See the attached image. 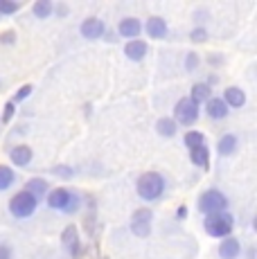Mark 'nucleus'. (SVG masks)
I'll use <instances>...</instances> for the list:
<instances>
[{"mask_svg": "<svg viewBox=\"0 0 257 259\" xmlns=\"http://www.w3.org/2000/svg\"><path fill=\"white\" fill-rule=\"evenodd\" d=\"M207 160H210V153H207L205 147L192 149V162H194L196 167H207Z\"/></svg>", "mask_w": 257, "mask_h": 259, "instance_id": "nucleus-20", "label": "nucleus"}, {"mask_svg": "<svg viewBox=\"0 0 257 259\" xmlns=\"http://www.w3.org/2000/svg\"><path fill=\"white\" fill-rule=\"evenodd\" d=\"M185 214H187V210H185V207H181V210H179V219H183Z\"/></svg>", "mask_w": 257, "mask_h": 259, "instance_id": "nucleus-35", "label": "nucleus"}, {"mask_svg": "<svg viewBox=\"0 0 257 259\" xmlns=\"http://www.w3.org/2000/svg\"><path fill=\"white\" fill-rule=\"evenodd\" d=\"M70 250H72V257H81V243H75V246H70Z\"/></svg>", "mask_w": 257, "mask_h": 259, "instance_id": "nucleus-32", "label": "nucleus"}, {"mask_svg": "<svg viewBox=\"0 0 257 259\" xmlns=\"http://www.w3.org/2000/svg\"><path fill=\"white\" fill-rule=\"evenodd\" d=\"M174 115H176V122H181V124H194L196 117H199V108H196V104L190 97H185L176 104Z\"/></svg>", "mask_w": 257, "mask_h": 259, "instance_id": "nucleus-6", "label": "nucleus"}, {"mask_svg": "<svg viewBox=\"0 0 257 259\" xmlns=\"http://www.w3.org/2000/svg\"><path fill=\"white\" fill-rule=\"evenodd\" d=\"M205 230H207V235H212V237H228L232 230V217L226 212L210 214V217L205 219Z\"/></svg>", "mask_w": 257, "mask_h": 259, "instance_id": "nucleus-2", "label": "nucleus"}, {"mask_svg": "<svg viewBox=\"0 0 257 259\" xmlns=\"http://www.w3.org/2000/svg\"><path fill=\"white\" fill-rule=\"evenodd\" d=\"M131 230L138 237H147L151 232V212L149 210H138L131 219Z\"/></svg>", "mask_w": 257, "mask_h": 259, "instance_id": "nucleus-7", "label": "nucleus"}, {"mask_svg": "<svg viewBox=\"0 0 257 259\" xmlns=\"http://www.w3.org/2000/svg\"><path fill=\"white\" fill-rule=\"evenodd\" d=\"M7 41V43H12L14 41V32H7V34H3V43Z\"/></svg>", "mask_w": 257, "mask_h": 259, "instance_id": "nucleus-33", "label": "nucleus"}, {"mask_svg": "<svg viewBox=\"0 0 257 259\" xmlns=\"http://www.w3.org/2000/svg\"><path fill=\"white\" fill-rule=\"evenodd\" d=\"M48 203H50V207H54V210L75 212L77 205H79V198L75 196V194L68 192V189L59 187V189H54V192H50V198H48Z\"/></svg>", "mask_w": 257, "mask_h": 259, "instance_id": "nucleus-3", "label": "nucleus"}, {"mask_svg": "<svg viewBox=\"0 0 257 259\" xmlns=\"http://www.w3.org/2000/svg\"><path fill=\"white\" fill-rule=\"evenodd\" d=\"M147 32H149V36H154V38H162L167 34V23L158 16L149 18V21H147Z\"/></svg>", "mask_w": 257, "mask_h": 259, "instance_id": "nucleus-11", "label": "nucleus"}, {"mask_svg": "<svg viewBox=\"0 0 257 259\" xmlns=\"http://www.w3.org/2000/svg\"><path fill=\"white\" fill-rule=\"evenodd\" d=\"M25 192L32 194V196L38 201V198H41L43 194L48 192V183H46V181H38V178H34V181L27 183V189H25Z\"/></svg>", "mask_w": 257, "mask_h": 259, "instance_id": "nucleus-16", "label": "nucleus"}, {"mask_svg": "<svg viewBox=\"0 0 257 259\" xmlns=\"http://www.w3.org/2000/svg\"><path fill=\"white\" fill-rule=\"evenodd\" d=\"M120 34L126 36L128 41H133V36L140 34V23H138L136 18H124V21L120 23Z\"/></svg>", "mask_w": 257, "mask_h": 259, "instance_id": "nucleus-13", "label": "nucleus"}, {"mask_svg": "<svg viewBox=\"0 0 257 259\" xmlns=\"http://www.w3.org/2000/svg\"><path fill=\"white\" fill-rule=\"evenodd\" d=\"M68 12V7H66V5H59V7H57V14H61V16H63V14H66Z\"/></svg>", "mask_w": 257, "mask_h": 259, "instance_id": "nucleus-34", "label": "nucleus"}, {"mask_svg": "<svg viewBox=\"0 0 257 259\" xmlns=\"http://www.w3.org/2000/svg\"><path fill=\"white\" fill-rule=\"evenodd\" d=\"M158 133H160V136L172 138L176 133V122H174V119H169V117L158 119Z\"/></svg>", "mask_w": 257, "mask_h": 259, "instance_id": "nucleus-19", "label": "nucleus"}, {"mask_svg": "<svg viewBox=\"0 0 257 259\" xmlns=\"http://www.w3.org/2000/svg\"><path fill=\"white\" fill-rule=\"evenodd\" d=\"M190 99L194 104H201V102H205V99H210V86H207V83H196V86L192 88Z\"/></svg>", "mask_w": 257, "mask_h": 259, "instance_id": "nucleus-17", "label": "nucleus"}, {"mask_svg": "<svg viewBox=\"0 0 257 259\" xmlns=\"http://www.w3.org/2000/svg\"><path fill=\"white\" fill-rule=\"evenodd\" d=\"M199 207H201V212H205V214H221L228 207V201H226V196L221 192L210 189V192H205L203 196H201Z\"/></svg>", "mask_w": 257, "mask_h": 259, "instance_id": "nucleus-5", "label": "nucleus"}, {"mask_svg": "<svg viewBox=\"0 0 257 259\" xmlns=\"http://www.w3.org/2000/svg\"><path fill=\"white\" fill-rule=\"evenodd\" d=\"M12 115H14V104H7V106H5V113H3V122H9Z\"/></svg>", "mask_w": 257, "mask_h": 259, "instance_id": "nucleus-28", "label": "nucleus"}, {"mask_svg": "<svg viewBox=\"0 0 257 259\" xmlns=\"http://www.w3.org/2000/svg\"><path fill=\"white\" fill-rule=\"evenodd\" d=\"M235 149H237L235 136H224V138H221V142H219V153H221V156H230Z\"/></svg>", "mask_w": 257, "mask_h": 259, "instance_id": "nucleus-21", "label": "nucleus"}, {"mask_svg": "<svg viewBox=\"0 0 257 259\" xmlns=\"http://www.w3.org/2000/svg\"><path fill=\"white\" fill-rule=\"evenodd\" d=\"M239 252H241V246H239L237 239H226V241L221 243V248H219L221 259H235Z\"/></svg>", "mask_w": 257, "mask_h": 259, "instance_id": "nucleus-10", "label": "nucleus"}, {"mask_svg": "<svg viewBox=\"0 0 257 259\" xmlns=\"http://www.w3.org/2000/svg\"><path fill=\"white\" fill-rule=\"evenodd\" d=\"M0 259H12V250L7 246H3V243H0Z\"/></svg>", "mask_w": 257, "mask_h": 259, "instance_id": "nucleus-31", "label": "nucleus"}, {"mask_svg": "<svg viewBox=\"0 0 257 259\" xmlns=\"http://www.w3.org/2000/svg\"><path fill=\"white\" fill-rule=\"evenodd\" d=\"M145 54H147V46H145V43L136 41V38H133V41H128V46H126V57L128 59H133V61H140Z\"/></svg>", "mask_w": 257, "mask_h": 259, "instance_id": "nucleus-15", "label": "nucleus"}, {"mask_svg": "<svg viewBox=\"0 0 257 259\" xmlns=\"http://www.w3.org/2000/svg\"><path fill=\"white\" fill-rule=\"evenodd\" d=\"M29 160H32V149L25 147V144H21V147H16L12 151V162H16L18 167L29 165Z\"/></svg>", "mask_w": 257, "mask_h": 259, "instance_id": "nucleus-12", "label": "nucleus"}, {"mask_svg": "<svg viewBox=\"0 0 257 259\" xmlns=\"http://www.w3.org/2000/svg\"><path fill=\"white\" fill-rule=\"evenodd\" d=\"M9 210H12L14 217L27 219V217H32L34 210H36V198H34L32 194H27V192H21V194H16V196L12 198Z\"/></svg>", "mask_w": 257, "mask_h": 259, "instance_id": "nucleus-4", "label": "nucleus"}, {"mask_svg": "<svg viewBox=\"0 0 257 259\" xmlns=\"http://www.w3.org/2000/svg\"><path fill=\"white\" fill-rule=\"evenodd\" d=\"M63 243H66V246L68 248H70V246H75V243L79 241V239H77V228L75 226H68L66 228V230H63Z\"/></svg>", "mask_w": 257, "mask_h": 259, "instance_id": "nucleus-23", "label": "nucleus"}, {"mask_svg": "<svg viewBox=\"0 0 257 259\" xmlns=\"http://www.w3.org/2000/svg\"><path fill=\"white\" fill-rule=\"evenodd\" d=\"M162 192H165V181H162L160 174L149 171L140 176V181H138V194H140V198L156 201V198H160Z\"/></svg>", "mask_w": 257, "mask_h": 259, "instance_id": "nucleus-1", "label": "nucleus"}, {"mask_svg": "<svg viewBox=\"0 0 257 259\" xmlns=\"http://www.w3.org/2000/svg\"><path fill=\"white\" fill-rule=\"evenodd\" d=\"M29 93H32V86H23V88H21V91H18V93H16V99H18V102H21V99H25V97H27V95H29Z\"/></svg>", "mask_w": 257, "mask_h": 259, "instance_id": "nucleus-29", "label": "nucleus"}, {"mask_svg": "<svg viewBox=\"0 0 257 259\" xmlns=\"http://www.w3.org/2000/svg\"><path fill=\"white\" fill-rule=\"evenodd\" d=\"M196 63H199V57H196V54H190V57H187V70H194Z\"/></svg>", "mask_w": 257, "mask_h": 259, "instance_id": "nucleus-30", "label": "nucleus"}, {"mask_svg": "<svg viewBox=\"0 0 257 259\" xmlns=\"http://www.w3.org/2000/svg\"><path fill=\"white\" fill-rule=\"evenodd\" d=\"M50 9H52V5L48 3V0H41V3H36V5H34V14H36L38 18H48V14H50Z\"/></svg>", "mask_w": 257, "mask_h": 259, "instance_id": "nucleus-24", "label": "nucleus"}, {"mask_svg": "<svg viewBox=\"0 0 257 259\" xmlns=\"http://www.w3.org/2000/svg\"><path fill=\"white\" fill-rule=\"evenodd\" d=\"M14 183V171L9 167H0V189H7Z\"/></svg>", "mask_w": 257, "mask_h": 259, "instance_id": "nucleus-22", "label": "nucleus"}, {"mask_svg": "<svg viewBox=\"0 0 257 259\" xmlns=\"http://www.w3.org/2000/svg\"><path fill=\"white\" fill-rule=\"evenodd\" d=\"M57 176H63V178H70L72 176V169H68V167H54L52 169Z\"/></svg>", "mask_w": 257, "mask_h": 259, "instance_id": "nucleus-26", "label": "nucleus"}, {"mask_svg": "<svg viewBox=\"0 0 257 259\" xmlns=\"http://www.w3.org/2000/svg\"><path fill=\"white\" fill-rule=\"evenodd\" d=\"M226 106H235V108H239V106H244V102H246V95H244V91H239V88H228V91H226Z\"/></svg>", "mask_w": 257, "mask_h": 259, "instance_id": "nucleus-14", "label": "nucleus"}, {"mask_svg": "<svg viewBox=\"0 0 257 259\" xmlns=\"http://www.w3.org/2000/svg\"><path fill=\"white\" fill-rule=\"evenodd\" d=\"M18 7H21V5H18V3H9V0H0V12H3V14H14V12H18Z\"/></svg>", "mask_w": 257, "mask_h": 259, "instance_id": "nucleus-25", "label": "nucleus"}, {"mask_svg": "<svg viewBox=\"0 0 257 259\" xmlns=\"http://www.w3.org/2000/svg\"><path fill=\"white\" fill-rule=\"evenodd\" d=\"M185 147L190 149H199V147H205V138H203V133H199V131H190V133H185Z\"/></svg>", "mask_w": 257, "mask_h": 259, "instance_id": "nucleus-18", "label": "nucleus"}, {"mask_svg": "<svg viewBox=\"0 0 257 259\" xmlns=\"http://www.w3.org/2000/svg\"><path fill=\"white\" fill-rule=\"evenodd\" d=\"M81 34L86 38H100L104 34V23L100 18H86V21L81 23Z\"/></svg>", "mask_w": 257, "mask_h": 259, "instance_id": "nucleus-8", "label": "nucleus"}, {"mask_svg": "<svg viewBox=\"0 0 257 259\" xmlns=\"http://www.w3.org/2000/svg\"><path fill=\"white\" fill-rule=\"evenodd\" d=\"M205 29H194V32H192V41H196V43H201V41H205Z\"/></svg>", "mask_w": 257, "mask_h": 259, "instance_id": "nucleus-27", "label": "nucleus"}, {"mask_svg": "<svg viewBox=\"0 0 257 259\" xmlns=\"http://www.w3.org/2000/svg\"><path fill=\"white\" fill-rule=\"evenodd\" d=\"M207 115L215 117V119H224L228 115V108H226V102L221 97H215V99H207Z\"/></svg>", "mask_w": 257, "mask_h": 259, "instance_id": "nucleus-9", "label": "nucleus"}]
</instances>
